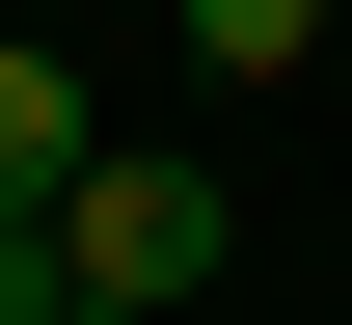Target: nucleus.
<instances>
[{"mask_svg": "<svg viewBox=\"0 0 352 325\" xmlns=\"http://www.w3.org/2000/svg\"><path fill=\"white\" fill-rule=\"evenodd\" d=\"M54 271H82V298H163V325H190V271H217V190H190V163H135V136H109L82 190H54Z\"/></svg>", "mask_w": 352, "mask_h": 325, "instance_id": "nucleus-1", "label": "nucleus"}, {"mask_svg": "<svg viewBox=\"0 0 352 325\" xmlns=\"http://www.w3.org/2000/svg\"><path fill=\"white\" fill-rule=\"evenodd\" d=\"M82 163H109V109H82V54H28V27H0V217H54Z\"/></svg>", "mask_w": 352, "mask_h": 325, "instance_id": "nucleus-2", "label": "nucleus"}, {"mask_svg": "<svg viewBox=\"0 0 352 325\" xmlns=\"http://www.w3.org/2000/svg\"><path fill=\"white\" fill-rule=\"evenodd\" d=\"M190 54H244V82H298V54H325V0H190Z\"/></svg>", "mask_w": 352, "mask_h": 325, "instance_id": "nucleus-3", "label": "nucleus"}, {"mask_svg": "<svg viewBox=\"0 0 352 325\" xmlns=\"http://www.w3.org/2000/svg\"><path fill=\"white\" fill-rule=\"evenodd\" d=\"M54 298H82V271H54V217H0V325H54Z\"/></svg>", "mask_w": 352, "mask_h": 325, "instance_id": "nucleus-4", "label": "nucleus"}, {"mask_svg": "<svg viewBox=\"0 0 352 325\" xmlns=\"http://www.w3.org/2000/svg\"><path fill=\"white\" fill-rule=\"evenodd\" d=\"M54 325H163V298H54Z\"/></svg>", "mask_w": 352, "mask_h": 325, "instance_id": "nucleus-5", "label": "nucleus"}]
</instances>
